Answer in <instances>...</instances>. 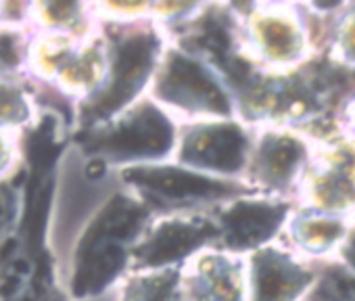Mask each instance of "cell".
Returning <instances> with one entry per match:
<instances>
[{"label": "cell", "instance_id": "obj_12", "mask_svg": "<svg viewBox=\"0 0 355 301\" xmlns=\"http://www.w3.org/2000/svg\"><path fill=\"white\" fill-rule=\"evenodd\" d=\"M3 15H5V0H0V22L5 19Z\"/></svg>", "mask_w": 355, "mask_h": 301}, {"label": "cell", "instance_id": "obj_9", "mask_svg": "<svg viewBox=\"0 0 355 301\" xmlns=\"http://www.w3.org/2000/svg\"><path fill=\"white\" fill-rule=\"evenodd\" d=\"M263 268L266 270H261V276L257 280V289L263 301L288 299L303 284V276L286 264L270 259V264Z\"/></svg>", "mask_w": 355, "mask_h": 301}, {"label": "cell", "instance_id": "obj_6", "mask_svg": "<svg viewBox=\"0 0 355 301\" xmlns=\"http://www.w3.org/2000/svg\"><path fill=\"white\" fill-rule=\"evenodd\" d=\"M280 218L282 214L276 205L251 201V203L234 205L232 214L226 218V226L234 243L251 245V243L263 241L270 232H274Z\"/></svg>", "mask_w": 355, "mask_h": 301}, {"label": "cell", "instance_id": "obj_4", "mask_svg": "<svg viewBox=\"0 0 355 301\" xmlns=\"http://www.w3.org/2000/svg\"><path fill=\"white\" fill-rule=\"evenodd\" d=\"M138 187L150 191L163 201H187L195 203L201 199H218L230 195V187L203 174L195 168H138L132 170Z\"/></svg>", "mask_w": 355, "mask_h": 301}, {"label": "cell", "instance_id": "obj_11", "mask_svg": "<svg viewBox=\"0 0 355 301\" xmlns=\"http://www.w3.org/2000/svg\"><path fill=\"white\" fill-rule=\"evenodd\" d=\"M351 264L355 266V239H353V243H351Z\"/></svg>", "mask_w": 355, "mask_h": 301}, {"label": "cell", "instance_id": "obj_2", "mask_svg": "<svg viewBox=\"0 0 355 301\" xmlns=\"http://www.w3.org/2000/svg\"><path fill=\"white\" fill-rule=\"evenodd\" d=\"M307 28L293 5L282 0L257 3L245 24V42L251 59L272 67L295 65L305 57Z\"/></svg>", "mask_w": 355, "mask_h": 301}, {"label": "cell", "instance_id": "obj_5", "mask_svg": "<svg viewBox=\"0 0 355 301\" xmlns=\"http://www.w3.org/2000/svg\"><path fill=\"white\" fill-rule=\"evenodd\" d=\"M109 142L117 157H157L171 146V123L155 109H144L123 121Z\"/></svg>", "mask_w": 355, "mask_h": 301}, {"label": "cell", "instance_id": "obj_10", "mask_svg": "<svg viewBox=\"0 0 355 301\" xmlns=\"http://www.w3.org/2000/svg\"><path fill=\"white\" fill-rule=\"evenodd\" d=\"M353 63L355 61V9L340 15L338 26L334 28V46Z\"/></svg>", "mask_w": 355, "mask_h": 301}, {"label": "cell", "instance_id": "obj_13", "mask_svg": "<svg viewBox=\"0 0 355 301\" xmlns=\"http://www.w3.org/2000/svg\"><path fill=\"white\" fill-rule=\"evenodd\" d=\"M3 214H5V201L0 199V216H3Z\"/></svg>", "mask_w": 355, "mask_h": 301}, {"label": "cell", "instance_id": "obj_1", "mask_svg": "<svg viewBox=\"0 0 355 301\" xmlns=\"http://www.w3.org/2000/svg\"><path fill=\"white\" fill-rule=\"evenodd\" d=\"M157 94L163 103L191 113L220 117L230 115V101L211 71L201 59L167 49L163 63L157 67ZM222 119V117H220Z\"/></svg>", "mask_w": 355, "mask_h": 301}, {"label": "cell", "instance_id": "obj_8", "mask_svg": "<svg viewBox=\"0 0 355 301\" xmlns=\"http://www.w3.org/2000/svg\"><path fill=\"white\" fill-rule=\"evenodd\" d=\"M301 157H303V148L299 146V142L295 138L274 136L272 140H268L263 144L261 153H259V164L268 178L284 180L297 170Z\"/></svg>", "mask_w": 355, "mask_h": 301}, {"label": "cell", "instance_id": "obj_3", "mask_svg": "<svg viewBox=\"0 0 355 301\" xmlns=\"http://www.w3.org/2000/svg\"><path fill=\"white\" fill-rule=\"evenodd\" d=\"M247 155V138L239 126L224 121L201 126L184 142V164L201 172L239 170Z\"/></svg>", "mask_w": 355, "mask_h": 301}, {"label": "cell", "instance_id": "obj_7", "mask_svg": "<svg viewBox=\"0 0 355 301\" xmlns=\"http://www.w3.org/2000/svg\"><path fill=\"white\" fill-rule=\"evenodd\" d=\"M203 228H197L191 222H169L165 224L148 247L150 264H165L175 257H182L191 249L203 243Z\"/></svg>", "mask_w": 355, "mask_h": 301}]
</instances>
